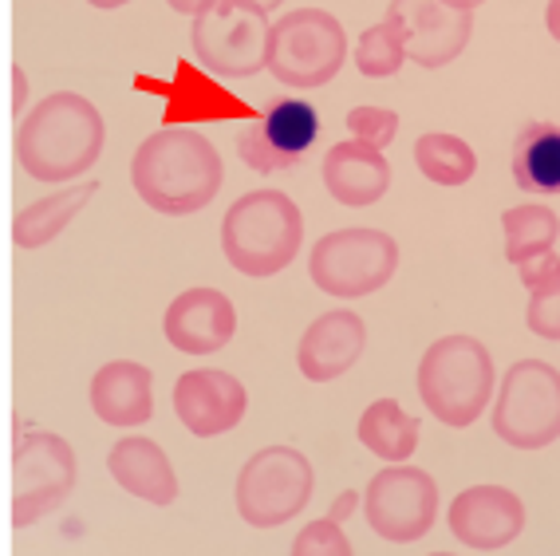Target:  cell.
Masks as SVG:
<instances>
[{"mask_svg": "<svg viewBox=\"0 0 560 556\" xmlns=\"http://www.w3.org/2000/svg\"><path fill=\"white\" fill-rule=\"evenodd\" d=\"M324 186L340 206H375L390 189V166L383 159V150L371 142H336L324 154Z\"/></svg>", "mask_w": 560, "mask_h": 556, "instance_id": "cell-21", "label": "cell"}, {"mask_svg": "<svg viewBox=\"0 0 560 556\" xmlns=\"http://www.w3.org/2000/svg\"><path fill=\"white\" fill-rule=\"evenodd\" d=\"M269 12L253 0H213L194 16V56L218 80H249L269 60Z\"/></svg>", "mask_w": 560, "mask_h": 556, "instance_id": "cell-6", "label": "cell"}, {"mask_svg": "<svg viewBox=\"0 0 560 556\" xmlns=\"http://www.w3.org/2000/svg\"><path fill=\"white\" fill-rule=\"evenodd\" d=\"M107 474L115 477V486L147 501V506L166 509L178 501V474H174L166 450L159 442H151V438H119L107 454Z\"/></svg>", "mask_w": 560, "mask_h": 556, "instance_id": "cell-19", "label": "cell"}, {"mask_svg": "<svg viewBox=\"0 0 560 556\" xmlns=\"http://www.w3.org/2000/svg\"><path fill=\"white\" fill-rule=\"evenodd\" d=\"M545 28H549V36L560 44V0H549V9H545Z\"/></svg>", "mask_w": 560, "mask_h": 556, "instance_id": "cell-34", "label": "cell"}, {"mask_svg": "<svg viewBox=\"0 0 560 556\" xmlns=\"http://www.w3.org/2000/svg\"><path fill=\"white\" fill-rule=\"evenodd\" d=\"M387 24L399 32L407 60L431 71L458 60L474 36V12L451 9L442 0H390Z\"/></svg>", "mask_w": 560, "mask_h": 556, "instance_id": "cell-14", "label": "cell"}, {"mask_svg": "<svg viewBox=\"0 0 560 556\" xmlns=\"http://www.w3.org/2000/svg\"><path fill=\"white\" fill-rule=\"evenodd\" d=\"M363 517H368L371 533L390 545H415L434 529L439 486L427 470L390 462L387 470L371 474L368 489H363Z\"/></svg>", "mask_w": 560, "mask_h": 556, "instance_id": "cell-11", "label": "cell"}, {"mask_svg": "<svg viewBox=\"0 0 560 556\" xmlns=\"http://www.w3.org/2000/svg\"><path fill=\"white\" fill-rule=\"evenodd\" d=\"M24 103H28V80H24V68L16 63L12 68V119H24Z\"/></svg>", "mask_w": 560, "mask_h": 556, "instance_id": "cell-31", "label": "cell"}, {"mask_svg": "<svg viewBox=\"0 0 560 556\" xmlns=\"http://www.w3.org/2000/svg\"><path fill=\"white\" fill-rule=\"evenodd\" d=\"M355 506H360V494H355V489H343V494L328 506V517H336V521H348V517L355 513Z\"/></svg>", "mask_w": 560, "mask_h": 556, "instance_id": "cell-32", "label": "cell"}, {"mask_svg": "<svg viewBox=\"0 0 560 556\" xmlns=\"http://www.w3.org/2000/svg\"><path fill=\"white\" fill-rule=\"evenodd\" d=\"M107 127L88 95L56 91L28 111L16 127V162L36 182H71L88 174L103 154Z\"/></svg>", "mask_w": 560, "mask_h": 556, "instance_id": "cell-2", "label": "cell"}, {"mask_svg": "<svg viewBox=\"0 0 560 556\" xmlns=\"http://www.w3.org/2000/svg\"><path fill=\"white\" fill-rule=\"evenodd\" d=\"M493 359L490 348L474 336H442L422 351L419 398L442 427H474L493 398Z\"/></svg>", "mask_w": 560, "mask_h": 556, "instance_id": "cell-4", "label": "cell"}, {"mask_svg": "<svg viewBox=\"0 0 560 556\" xmlns=\"http://www.w3.org/2000/svg\"><path fill=\"white\" fill-rule=\"evenodd\" d=\"M490 422L498 442L513 450L552 447L560 438V371L545 359L513 363L501 379Z\"/></svg>", "mask_w": 560, "mask_h": 556, "instance_id": "cell-8", "label": "cell"}, {"mask_svg": "<svg viewBox=\"0 0 560 556\" xmlns=\"http://www.w3.org/2000/svg\"><path fill=\"white\" fill-rule=\"evenodd\" d=\"M135 91H151L162 100V127H206V123H257L260 111L233 95L225 83H218L213 71L201 63L174 60L171 80L159 76H135L130 80Z\"/></svg>", "mask_w": 560, "mask_h": 556, "instance_id": "cell-12", "label": "cell"}, {"mask_svg": "<svg viewBox=\"0 0 560 556\" xmlns=\"http://www.w3.org/2000/svg\"><path fill=\"white\" fill-rule=\"evenodd\" d=\"M402 63H407V48H402L399 32L390 28L387 21L371 24L360 36V44H355V68H360L368 80H387Z\"/></svg>", "mask_w": 560, "mask_h": 556, "instance_id": "cell-28", "label": "cell"}, {"mask_svg": "<svg viewBox=\"0 0 560 556\" xmlns=\"http://www.w3.org/2000/svg\"><path fill=\"white\" fill-rule=\"evenodd\" d=\"M320 130L316 103L289 95V100L272 103L257 123L237 130V154L257 174H277V170L296 166L304 150H312V142L320 139Z\"/></svg>", "mask_w": 560, "mask_h": 556, "instance_id": "cell-13", "label": "cell"}, {"mask_svg": "<svg viewBox=\"0 0 560 556\" xmlns=\"http://www.w3.org/2000/svg\"><path fill=\"white\" fill-rule=\"evenodd\" d=\"M521 285L529 289V309L525 324L533 336L560 344V257L557 253H540V257L521 265Z\"/></svg>", "mask_w": 560, "mask_h": 556, "instance_id": "cell-25", "label": "cell"}, {"mask_svg": "<svg viewBox=\"0 0 560 556\" xmlns=\"http://www.w3.org/2000/svg\"><path fill=\"white\" fill-rule=\"evenodd\" d=\"M451 533L458 545L478 553H498L525 533V506L505 486H470L451 501Z\"/></svg>", "mask_w": 560, "mask_h": 556, "instance_id": "cell-16", "label": "cell"}, {"mask_svg": "<svg viewBox=\"0 0 560 556\" xmlns=\"http://www.w3.org/2000/svg\"><path fill=\"white\" fill-rule=\"evenodd\" d=\"M253 4H260V9H265V12H272V9H277V4H284V0H253Z\"/></svg>", "mask_w": 560, "mask_h": 556, "instance_id": "cell-37", "label": "cell"}, {"mask_svg": "<svg viewBox=\"0 0 560 556\" xmlns=\"http://www.w3.org/2000/svg\"><path fill=\"white\" fill-rule=\"evenodd\" d=\"M340 525L343 521H336V517L308 521V525L296 533V541H292V553L296 556H351V541Z\"/></svg>", "mask_w": 560, "mask_h": 556, "instance_id": "cell-29", "label": "cell"}, {"mask_svg": "<svg viewBox=\"0 0 560 556\" xmlns=\"http://www.w3.org/2000/svg\"><path fill=\"white\" fill-rule=\"evenodd\" d=\"M360 442L383 462H407L419 450V418L399 398H375L360 415Z\"/></svg>", "mask_w": 560, "mask_h": 556, "instance_id": "cell-24", "label": "cell"}, {"mask_svg": "<svg viewBox=\"0 0 560 556\" xmlns=\"http://www.w3.org/2000/svg\"><path fill=\"white\" fill-rule=\"evenodd\" d=\"M100 182H88V186H71V189H56V194H44L40 201L24 206L16 218H12V245L32 253V248H44L48 241H56L63 229L75 221L83 206L95 198Z\"/></svg>", "mask_w": 560, "mask_h": 556, "instance_id": "cell-22", "label": "cell"}, {"mask_svg": "<svg viewBox=\"0 0 560 556\" xmlns=\"http://www.w3.org/2000/svg\"><path fill=\"white\" fill-rule=\"evenodd\" d=\"M135 194L166 218H190L218 198L225 182V162L206 135L190 127H162L142 139L130 159Z\"/></svg>", "mask_w": 560, "mask_h": 556, "instance_id": "cell-1", "label": "cell"}, {"mask_svg": "<svg viewBox=\"0 0 560 556\" xmlns=\"http://www.w3.org/2000/svg\"><path fill=\"white\" fill-rule=\"evenodd\" d=\"M513 182L525 194H560V127L529 123L513 139Z\"/></svg>", "mask_w": 560, "mask_h": 556, "instance_id": "cell-23", "label": "cell"}, {"mask_svg": "<svg viewBox=\"0 0 560 556\" xmlns=\"http://www.w3.org/2000/svg\"><path fill=\"white\" fill-rule=\"evenodd\" d=\"M415 162H419L422 178L434 182V186H466V182L478 174V154L466 139L458 135H442V130H431V135H419L415 142Z\"/></svg>", "mask_w": 560, "mask_h": 556, "instance_id": "cell-27", "label": "cell"}, {"mask_svg": "<svg viewBox=\"0 0 560 556\" xmlns=\"http://www.w3.org/2000/svg\"><path fill=\"white\" fill-rule=\"evenodd\" d=\"M162 332L171 339L174 351L186 356H213V351L230 348L233 332H237V309L221 289H186L171 300V309L162 316Z\"/></svg>", "mask_w": 560, "mask_h": 556, "instance_id": "cell-17", "label": "cell"}, {"mask_svg": "<svg viewBox=\"0 0 560 556\" xmlns=\"http://www.w3.org/2000/svg\"><path fill=\"white\" fill-rule=\"evenodd\" d=\"M348 60V32L340 16L328 9H296L284 12L269 32V60L265 71L284 88L312 91L340 76Z\"/></svg>", "mask_w": 560, "mask_h": 556, "instance_id": "cell-5", "label": "cell"}, {"mask_svg": "<svg viewBox=\"0 0 560 556\" xmlns=\"http://www.w3.org/2000/svg\"><path fill=\"white\" fill-rule=\"evenodd\" d=\"M363 348H368V324L360 312H324L304 328L301 348H296V368L308 383H331L360 363Z\"/></svg>", "mask_w": 560, "mask_h": 556, "instance_id": "cell-18", "label": "cell"}, {"mask_svg": "<svg viewBox=\"0 0 560 556\" xmlns=\"http://www.w3.org/2000/svg\"><path fill=\"white\" fill-rule=\"evenodd\" d=\"M75 489V450L51 430H24L12 442V529L51 517Z\"/></svg>", "mask_w": 560, "mask_h": 556, "instance_id": "cell-9", "label": "cell"}, {"mask_svg": "<svg viewBox=\"0 0 560 556\" xmlns=\"http://www.w3.org/2000/svg\"><path fill=\"white\" fill-rule=\"evenodd\" d=\"M501 229H505V260L510 265H525V260L552 253L560 233V221L549 206L529 201V206H513L501 213Z\"/></svg>", "mask_w": 560, "mask_h": 556, "instance_id": "cell-26", "label": "cell"}, {"mask_svg": "<svg viewBox=\"0 0 560 556\" xmlns=\"http://www.w3.org/2000/svg\"><path fill=\"white\" fill-rule=\"evenodd\" d=\"M442 4H451V9H462V12H474V9H481L486 0H442Z\"/></svg>", "mask_w": 560, "mask_h": 556, "instance_id": "cell-35", "label": "cell"}, {"mask_svg": "<svg viewBox=\"0 0 560 556\" xmlns=\"http://www.w3.org/2000/svg\"><path fill=\"white\" fill-rule=\"evenodd\" d=\"M304 245V213L284 189H249L221 218V253L241 277H277Z\"/></svg>", "mask_w": 560, "mask_h": 556, "instance_id": "cell-3", "label": "cell"}, {"mask_svg": "<svg viewBox=\"0 0 560 556\" xmlns=\"http://www.w3.org/2000/svg\"><path fill=\"white\" fill-rule=\"evenodd\" d=\"M91 9H103V12H110V9H122V4H130V0H88Z\"/></svg>", "mask_w": 560, "mask_h": 556, "instance_id": "cell-36", "label": "cell"}, {"mask_svg": "<svg viewBox=\"0 0 560 556\" xmlns=\"http://www.w3.org/2000/svg\"><path fill=\"white\" fill-rule=\"evenodd\" d=\"M174 415L194 438L230 435L249 415V391L241 379L218 368H194L174 383Z\"/></svg>", "mask_w": 560, "mask_h": 556, "instance_id": "cell-15", "label": "cell"}, {"mask_svg": "<svg viewBox=\"0 0 560 556\" xmlns=\"http://www.w3.org/2000/svg\"><path fill=\"white\" fill-rule=\"evenodd\" d=\"M91 410L107 427H142L154 415V375L135 359L103 363L91 379Z\"/></svg>", "mask_w": 560, "mask_h": 556, "instance_id": "cell-20", "label": "cell"}, {"mask_svg": "<svg viewBox=\"0 0 560 556\" xmlns=\"http://www.w3.org/2000/svg\"><path fill=\"white\" fill-rule=\"evenodd\" d=\"M316 474L296 447H265L237 474V513L253 529H277L312 501Z\"/></svg>", "mask_w": 560, "mask_h": 556, "instance_id": "cell-10", "label": "cell"}, {"mask_svg": "<svg viewBox=\"0 0 560 556\" xmlns=\"http://www.w3.org/2000/svg\"><path fill=\"white\" fill-rule=\"evenodd\" d=\"M174 12H182V16H198V12H206L213 4V0H166Z\"/></svg>", "mask_w": 560, "mask_h": 556, "instance_id": "cell-33", "label": "cell"}, {"mask_svg": "<svg viewBox=\"0 0 560 556\" xmlns=\"http://www.w3.org/2000/svg\"><path fill=\"white\" fill-rule=\"evenodd\" d=\"M348 130L351 139L371 142V147H390L399 135V115L390 107H351L348 111Z\"/></svg>", "mask_w": 560, "mask_h": 556, "instance_id": "cell-30", "label": "cell"}, {"mask_svg": "<svg viewBox=\"0 0 560 556\" xmlns=\"http://www.w3.org/2000/svg\"><path fill=\"white\" fill-rule=\"evenodd\" d=\"M399 268V241L383 229H336L308 253L312 285L328 297L360 300L390 285Z\"/></svg>", "mask_w": 560, "mask_h": 556, "instance_id": "cell-7", "label": "cell"}]
</instances>
